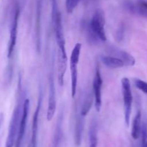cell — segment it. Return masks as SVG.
Instances as JSON below:
<instances>
[{"label":"cell","mask_w":147,"mask_h":147,"mask_svg":"<svg viewBox=\"0 0 147 147\" xmlns=\"http://www.w3.org/2000/svg\"><path fill=\"white\" fill-rule=\"evenodd\" d=\"M24 100L22 101V99L20 97L19 99L17 105L14 108V111H13L11 120H10L9 126L8 134H7V140H6L5 147H14L15 146L16 140H17L19 128H20Z\"/></svg>","instance_id":"cell-1"},{"label":"cell","mask_w":147,"mask_h":147,"mask_svg":"<svg viewBox=\"0 0 147 147\" xmlns=\"http://www.w3.org/2000/svg\"><path fill=\"white\" fill-rule=\"evenodd\" d=\"M82 44L78 43L75 45L70 57V71L71 78V96L74 98L76 97L78 86V65L80 60V52Z\"/></svg>","instance_id":"cell-2"},{"label":"cell","mask_w":147,"mask_h":147,"mask_svg":"<svg viewBox=\"0 0 147 147\" xmlns=\"http://www.w3.org/2000/svg\"><path fill=\"white\" fill-rule=\"evenodd\" d=\"M121 90L123 95V108H124L125 123L129 126L131 121V114L132 110L133 95H132L131 82L129 78L123 77L121 79Z\"/></svg>","instance_id":"cell-3"},{"label":"cell","mask_w":147,"mask_h":147,"mask_svg":"<svg viewBox=\"0 0 147 147\" xmlns=\"http://www.w3.org/2000/svg\"><path fill=\"white\" fill-rule=\"evenodd\" d=\"M105 24H106V20H105L104 12L100 9L96 10L94 14H93L91 20L89 22V24L92 31L98 37L100 41L107 40Z\"/></svg>","instance_id":"cell-4"},{"label":"cell","mask_w":147,"mask_h":147,"mask_svg":"<svg viewBox=\"0 0 147 147\" xmlns=\"http://www.w3.org/2000/svg\"><path fill=\"white\" fill-rule=\"evenodd\" d=\"M20 14V9L18 4L14 7V14H13L12 22L11 24V29H10L9 34V40L8 43V49H7V57L8 59H11L14 53V48H15L16 43H17V30H18V23L19 18Z\"/></svg>","instance_id":"cell-5"},{"label":"cell","mask_w":147,"mask_h":147,"mask_svg":"<svg viewBox=\"0 0 147 147\" xmlns=\"http://www.w3.org/2000/svg\"><path fill=\"white\" fill-rule=\"evenodd\" d=\"M49 95L47 104V120L50 121L54 117L56 111V89L55 84V78L52 71L49 75Z\"/></svg>","instance_id":"cell-6"},{"label":"cell","mask_w":147,"mask_h":147,"mask_svg":"<svg viewBox=\"0 0 147 147\" xmlns=\"http://www.w3.org/2000/svg\"><path fill=\"white\" fill-rule=\"evenodd\" d=\"M103 85V79L100 74L99 66L98 65L96 69L94 79L93 83V92L94 95V105L97 112H100L102 106L101 89Z\"/></svg>","instance_id":"cell-7"},{"label":"cell","mask_w":147,"mask_h":147,"mask_svg":"<svg viewBox=\"0 0 147 147\" xmlns=\"http://www.w3.org/2000/svg\"><path fill=\"white\" fill-rule=\"evenodd\" d=\"M30 99L28 98L24 99V102H23V110H22V114L21 121H20V128H19L18 135H17V140H16L15 143V147H20L23 138L24 136V133H25L26 131V126H27V118H28L29 115V110H30Z\"/></svg>","instance_id":"cell-8"},{"label":"cell","mask_w":147,"mask_h":147,"mask_svg":"<svg viewBox=\"0 0 147 147\" xmlns=\"http://www.w3.org/2000/svg\"><path fill=\"white\" fill-rule=\"evenodd\" d=\"M42 102V91L40 92L38 101H37V108L34 112L32 118V138H31V147L37 146V135H38V122L39 115H40V108Z\"/></svg>","instance_id":"cell-9"},{"label":"cell","mask_w":147,"mask_h":147,"mask_svg":"<svg viewBox=\"0 0 147 147\" xmlns=\"http://www.w3.org/2000/svg\"><path fill=\"white\" fill-rule=\"evenodd\" d=\"M43 0H36V46L37 51L41 50V21Z\"/></svg>","instance_id":"cell-10"},{"label":"cell","mask_w":147,"mask_h":147,"mask_svg":"<svg viewBox=\"0 0 147 147\" xmlns=\"http://www.w3.org/2000/svg\"><path fill=\"white\" fill-rule=\"evenodd\" d=\"M67 56L57 52V81L60 86L64 85L65 75L67 70Z\"/></svg>","instance_id":"cell-11"},{"label":"cell","mask_w":147,"mask_h":147,"mask_svg":"<svg viewBox=\"0 0 147 147\" xmlns=\"http://www.w3.org/2000/svg\"><path fill=\"white\" fill-rule=\"evenodd\" d=\"M109 52L112 54V56L120 59L124 63V65L126 66H133L135 64V59L131 54L128 53L127 51L116 48L112 47L109 49Z\"/></svg>","instance_id":"cell-12"},{"label":"cell","mask_w":147,"mask_h":147,"mask_svg":"<svg viewBox=\"0 0 147 147\" xmlns=\"http://www.w3.org/2000/svg\"><path fill=\"white\" fill-rule=\"evenodd\" d=\"M84 118L80 114V110H78L76 117V127H75V142L77 146L81 144L82 135H83V128H84Z\"/></svg>","instance_id":"cell-13"},{"label":"cell","mask_w":147,"mask_h":147,"mask_svg":"<svg viewBox=\"0 0 147 147\" xmlns=\"http://www.w3.org/2000/svg\"><path fill=\"white\" fill-rule=\"evenodd\" d=\"M128 8L133 13L144 17L147 20V1L146 0H137L134 2H129Z\"/></svg>","instance_id":"cell-14"},{"label":"cell","mask_w":147,"mask_h":147,"mask_svg":"<svg viewBox=\"0 0 147 147\" xmlns=\"http://www.w3.org/2000/svg\"><path fill=\"white\" fill-rule=\"evenodd\" d=\"M142 112L141 110H138L134 118L131 128V136L135 140L138 139L141 135L142 126Z\"/></svg>","instance_id":"cell-15"},{"label":"cell","mask_w":147,"mask_h":147,"mask_svg":"<svg viewBox=\"0 0 147 147\" xmlns=\"http://www.w3.org/2000/svg\"><path fill=\"white\" fill-rule=\"evenodd\" d=\"M100 60L105 66L111 69H119L125 66L124 63L120 59L113 56H102Z\"/></svg>","instance_id":"cell-16"},{"label":"cell","mask_w":147,"mask_h":147,"mask_svg":"<svg viewBox=\"0 0 147 147\" xmlns=\"http://www.w3.org/2000/svg\"><path fill=\"white\" fill-rule=\"evenodd\" d=\"M63 138V115L60 114L56 122L53 147H59Z\"/></svg>","instance_id":"cell-17"},{"label":"cell","mask_w":147,"mask_h":147,"mask_svg":"<svg viewBox=\"0 0 147 147\" xmlns=\"http://www.w3.org/2000/svg\"><path fill=\"white\" fill-rule=\"evenodd\" d=\"M93 100H94V95H93V92H89L88 95L85 97L84 100L82 103L81 108H80V114L83 117H86L90 112L91 109L92 104H93Z\"/></svg>","instance_id":"cell-18"},{"label":"cell","mask_w":147,"mask_h":147,"mask_svg":"<svg viewBox=\"0 0 147 147\" xmlns=\"http://www.w3.org/2000/svg\"><path fill=\"white\" fill-rule=\"evenodd\" d=\"M89 139H90L89 147L97 146V128H96V123L95 122H93L90 124V131H89Z\"/></svg>","instance_id":"cell-19"},{"label":"cell","mask_w":147,"mask_h":147,"mask_svg":"<svg viewBox=\"0 0 147 147\" xmlns=\"http://www.w3.org/2000/svg\"><path fill=\"white\" fill-rule=\"evenodd\" d=\"M141 136H142V144L141 147H147V119L145 118L142 122V132H141Z\"/></svg>","instance_id":"cell-20"},{"label":"cell","mask_w":147,"mask_h":147,"mask_svg":"<svg viewBox=\"0 0 147 147\" xmlns=\"http://www.w3.org/2000/svg\"><path fill=\"white\" fill-rule=\"evenodd\" d=\"M82 0H65L66 11L68 14H71L77 7Z\"/></svg>","instance_id":"cell-21"},{"label":"cell","mask_w":147,"mask_h":147,"mask_svg":"<svg viewBox=\"0 0 147 147\" xmlns=\"http://www.w3.org/2000/svg\"><path fill=\"white\" fill-rule=\"evenodd\" d=\"M134 85L137 89L142 91L144 94L147 95V82L145 81L142 80L140 79H136L134 81Z\"/></svg>","instance_id":"cell-22"},{"label":"cell","mask_w":147,"mask_h":147,"mask_svg":"<svg viewBox=\"0 0 147 147\" xmlns=\"http://www.w3.org/2000/svg\"><path fill=\"white\" fill-rule=\"evenodd\" d=\"M3 120H4V115H3V114H0V128H1V125L3 122Z\"/></svg>","instance_id":"cell-23"},{"label":"cell","mask_w":147,"mask_h":147,"mask_svg":"<svg viewBox=\"0 0 147 147\" xmlns=\"http://www.w3.org/2000/svg\"><path fill=\"white\" fill-rule=\"evenodd\" d=\"M54 1H57V0H51V2H54Z\"/></svg>","instance_id":"cell-24"}]
</instances>
